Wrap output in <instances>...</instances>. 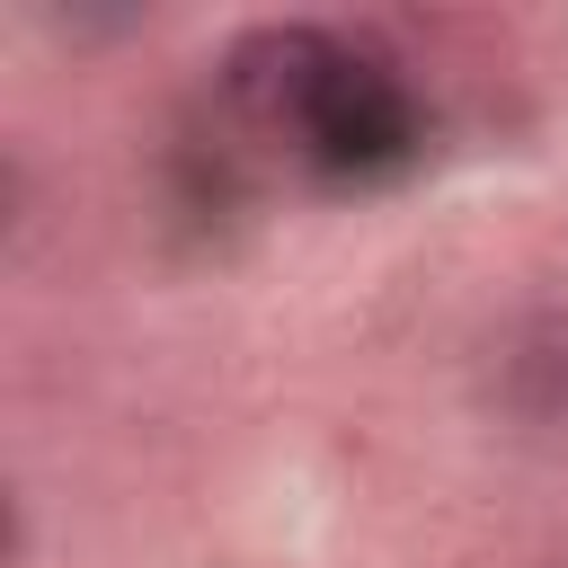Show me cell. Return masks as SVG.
Masks as SVG:
<instances>
[{
    "mask_svg": "<svg viewBox=\"0 0 568 568\" xmlns=\"http://www.w3.org/2000/svg\"><path fill=\"white\" fill-rule=\"evenodd\" d=\"M231 98L257 124L311 133L320 151H364L399 133V89L328 27H257L231 44Z\"/></svg>",
    "mask_w": 568,
    "mask_h": 568,
    "instance_id": "6da1fadb",
    "label": "cell"
}]
</instances>
